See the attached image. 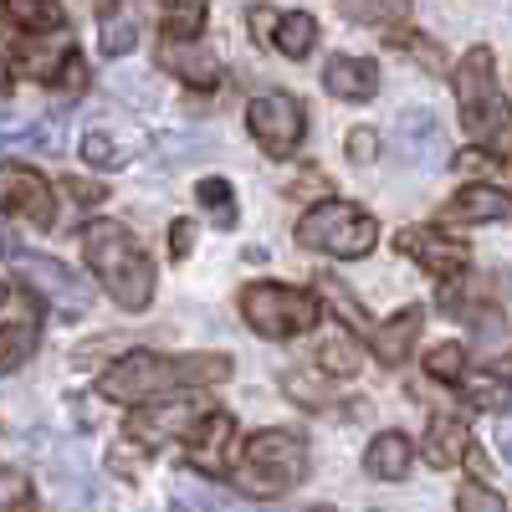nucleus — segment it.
<instances>
[{
    "label": "nucleus",
    "mask_w": 512,
    "mask_h": 512,
    "mask_svg": "<svg viewBox=\"0 0 512 512\" xmlns=\"http://www.w3.org/2000/svg\"><path fill=\"white\" fill-rule=\"evenodd\" d=\"M231 374V354H123L113 369H103L98 379V395L113 405H144L154 395H180V390H200V384H216Z\"/></svg>",
    "instance_id": "obj_1"
},
{
    "label": "nucleus",
    "mask_w": 512,
    "mask_h": 512,
    "mask_svg": "<svg viewBox=\"0 0 512 512\" xmlns=\"http://www.w3.org/2000/svg\"><path fill=\"white\" fill-rule=\"evenodd\" d=\"M82 256L123 313H144L154 303V262L123 221H93L82 231Z\"/></svg>",
    "instance_id": "obj_2"
},
{
    "label": "nucleus",
    "mask_w": 512,
    "mask_h": 512,
    "mask_svg": "<svg viewBox=\"0 0 512 512\" xmlns=\"http://www.w3.org/2000/svg\"><path fill=\"white\" fill-rule=\"evenodd\" d=\"M308 477V446L292 431H256L231 466V482L251 497H282Z\"/></svg>",
    "instance_id": "obj_3"
},
{
    "label": "nucleus",
    "mask_w": 512,
    "mask_h": 512,
    "mask_svg": "<svg viewBox=\"0 0 512 512\" xmlns=\"http://www.w3.org/2000/svg\"><path fill=\"white\" fill-rule=\"evenodd\" d=\"M456 103H461V123L477 144H492L502 154L507 144V103L497 88V72H492V52L472 47L456 67Z\"/></svg>",
    "instance_id": "obj_4"
},
{
    "label": "nucleus",
    "mask_w": 512,
    "mask_h": 512,
    "mask_svg": "<svg viewBox=\"0 0 512 512\" xmlns=\"http://www.w3.org/2000/svg\"><path fill=\"white\" fill-rule=\"evenodd\" d=\"M297 241H303L308 251L359 262V256H369L379 246V221L369 216V210H359L354 200H323L297 221Z\"/></svg>",
    "instance_id": "obj_5"
},
{
    "label": "nucleus",
    "mask_w": 512,
    "mask_h": 512,
    "mask_svg": "<svg viewBox=\"0 0 512 512\" xmlns=\"http://www.w3.org/2000/svg\"><path fill=\"white\" fill-rule=\"evenodd\" d=\"M241 318L262 338H297L318 323V297L287 282H251L241 292Z\"/></svg>",
    "instance_id": "obj_6"
},
{
    "label": "nucleus",
    "mask_w": 512,
    "mask_h": 512,
    "mask_svg": "<svg viewBox=\"0 0 512 512\" xmlns=\"http://www.w3.org/2000/svg\"><path fill=\"white\" fill-rule=\"evenodd\" d=\"M16 277H21L36 297H47L62 318H82V313L93 308V287L82 282L67 262H57V256L21 251V256H16Z\"/></svg>",
    "instance_id": "obj_7"
},
{
    "label": "nucleus",
    "mask_w": 512,
    "mask_h": 512,
    "mask_svg": "<svg viewBox=\"0 0 512 512\" xmlns=\"http://www.w3.org/2000/svg\"><path fill=\"white\" fill-rule=\"evenodd\" d=\"M246 123H251V139L262 144L272 159L297 154V144H303V134H308V113H303V103H297L292 93H262V98H251Z\"/></svg>",
    "instance_id": "obj_8"
},
{
    "label": "nucleus",
    "mask_w": 512,
    "mask_h": 512,
    "mask_svg": "<svg viewBox=\"0 0 512 512\" xmlns=\"http://www.w3.org/2000/svg\"><path fill=\"white\" fill-rule=\"evenodd\" d=\"M0 210L26 216L31 226H52V185L26 164H0Z\"/></svg>",
    "instance_id": "obj_9"
},
{
    "label": "nucleus",
    "mask_w": 512,
    "mask_h": 512,
    "mask_svg": "<svg viewBox=\"0 0 512 512\" xmlns=\"http://www.w3.org/2000/svg\"><path fill=\"white\" fill-rule=\"evenodd\" d=\"M400 251L410 256V262H420L425 272H436V277H461L466 267H472V251L456 246V241L441 236V231H431V226L400 231Z\"/></svg>",
    "instance_id": "obj_10"
},
{
    "label": "nucleus",
    "mask_w": 512,
    "mask_h": 512,
    "mask_svg": "<svg viewBox=\"0 0 512 512\" xmlns=\"http://www.w3.org/2000/svg\"><path fill=\"white\" fill-rule=\"evenodd\" d=\"M205 410H210L205 400H169V405L139 410V415H128V436H139L144 446L175 441V436H185V431H190V425H195Z\"/></svg>",
    "instance_id": "obj_11"
},
{
    "label": "nucleus",
    "mask_w": 512,
    "mask_h": 512,
    "mask_svg": "<svg viewBox=\"0 0 512 512\" xmlns=\"http://www.w3.org/2000/svg\"><path fill=\"white\" fill-rule=\"evenodd\" d=\"M390 149H395L400 164H431V159H441V123H436V113L431 108L400 113L395 134H390Z\"/></svg>",
    "instance_id": "obj_12"
},
{
    "label": "nucleus",
    "mask_w": 512,
    "mask_h": 512,
    "mask_svg": "<svg viewBox=\"0 0 512 512\" xmlns=\"http://www.w3.org/2000/svg\"><path fill=\"white\" fill-rule=\"evenodd\" d=\"M159 67H164V72H175V77H185L190 88H216V82H221V62H216V52L200 47L195 36H185V41H169V36H164Z\"/></svg>",
    "instance_id": "obj_13"
},
{
    "label": "nucleus",
    "mask_w": 512,
    "mask_h": 512,
    "mask_svg": "<svg viewBox=\"0 0 512 512\" xmlns=\"http://www.w3.org/2000/svg\"><path fill=\"white\" fill-rule=\"evenodd\" d=\"M185 436H190V461L200 472H226V446L236 436V420L226 410H205Z\"/></svg>",
    "instance_id": "obj_14"
},
{
    "label": "nucleus",
    "mask_w": 512,
    "mask_h": 512,
    "mask_svg": "<svg viewBox=\"0 0 512 512\" xmlns=\"http://www.w3.org/2000/svg\"><path fill=\"white\" fill-rule=\"evenodd\" d=\"M323 88L344 103H369L379 93V67L364 62V57H333L323 67Z\"/></svg>",
    "instance_id": "obj_15"
},
{
    "label": "nucleus",
    "mask_w": 512,
    "mask_h": 512,
    "mask_svg": "<svg viewBox=\"0 0 512 512\" xmlns=\"http://www.w3.org/2000/svg\"><path fill=\"white\" fill-rule=\"evenodd\" d=\"M446 216L451 221H472V226H492V221H507L512 216V200L497 185H466L461 195H451Z\"/></svg>",
    "instance_id": "obj_16"
},
{
    "label": "nucleus",
    "mask_w": 512,
    "mask_h": 512,
    "mask_svg": "<svg viewBox=\"0 0 512 512\" xmlns=\"http://www.w3.org/2000/svg\"><path fill=\"white\" fill-rule=\"evenodd\" d=\"M466 446H472V431H466V425H461L456 415H436L431 425H425V461H431L436 472L456 466Z\"/></svg>",
    "instance_id": "obj_17"
},
{
    "label": "nucleus",
    "mask_w": 512,
    "mask_h": 512,
    "mask_svg": "<svg viewBox=\"0 0 512 512\" xmlns=\"http://www.w3.org/2000/svg\"><path fill=\"white\" fill-rule=\"evenodd\" d=\"M410 461H415V451H410V441H405L400 431H379V436L369 441V451H364L369 477H379V482H400V477L410 472Z\"/></svg>",
    "instance_id": "obj_18"
},
{
    "label": "nucleus",
    "mask_w": 512,
    "mask_h": 512,
    "mask_svg": "<svg viewBox=\"0 0 512 512\" xmlns=\"http://www.w3.org/2000/svg\"><path fill=\"white\" fill-rule=\"evenodd\" d=\"M420 323H425L420 308H405V313H395L390 323H379V328H374V354H379L384 364H405L410 344L420 338Z\"/></svg>",
    "instance_id": "obj_19"
},
{
    "label": "nucleus",
    "mask_w": 512,
    "mask_h": 512,
    "mask_svg": "<svg viewBox=\"0 0 512 512\" xmlns=\"http://www.w3.org/2000/svg\"><path fill=\"white\" fill-rule=\"evenodd\" d=\"M134 154H139V139H118V134H108V128H93V134L82 139V159H88L93 169H103V175L128 169Z\"/></svg>",
    "instance_id": "obj_20"
},
{
    "label": "nucleus",
    "mask_w": 512,
    "mask_h": 512,
    "mask_svg": "<svg viewBox=\"0 0 512 512\" xmlns=\"http://www.w3.org/2000/svg\"><path fill=\"white\" fill-rule=\"evenodd\" d=\"M272 41H277V52L292 57V62H303L313 47H318V21L308 11H292L282 21H272Z\"/></svg>",
    "instance_id": "obj_21"
},
{
    "label": "nucleus",
    "mask_w": 512,
    "mask_h": 512,
    "mask_svg": "<svg viewBox=\"0 0 512 512\" xmlns=\"http://www.w3.org/2000/svg\"><path fill=\"white\" fill-rule=\"evenodd\" d=\"M0 149H62V128L52 118L36 123H0Z\"/></svg>",
    "instance_id": "obj_22"
},
{
    "label": "nucleus",
    "mask_w": 512,
    "mask_h": 512,
    "mask_svg": "<svg viewBox=\"0 0 512 512\" xmlns=\"http://www.w3.org/2000/svg\"><path fill=\"white\" fill-rule=\"evenodd\" d=\"M0 11L21 31H57L62 26V0H0Z\"/></svg>",
    "instance_id": "obj_23"
},
{
    "label": "nucleus",
    "mask_w": 512,
    "mask_h": 512,
    "mask_svg": "<svg viewBox=\"0 0 512 512\" xmlns=\"http://www.w3.org/2000/svg\"><path fill=\"white\" fill-rule=\"evenodd\" d=\"M36 344H41L36 323H6L0 328V374H16L36 354Z\"/></svg>",
    "instance_id": "obj_24"
},
{
    "label": "nucleus",
    "mask_w": 512,
    "mask_h": 512,
    "mask_svg": "<svg viewBox=\"0 0 512 512\" xmlns=\"http://www.w3.org/2000/svg\"><path fill=\"white\" fill-rule=\"evenodd\" d=\"M318 369H323L328 379H354V374H359V344H354L349 333L328 338V344L318 349Z\"/></svg>",
    "instance_id": "obj_25"
},
{
    "label": "nucleus",
    "mask_w": 512,
    "mask_h": 512,
    "mask_svg": "<svg viewBox=\"0 0 512 512\" xmlns=\"http://www.w3.org/2000/svg\"><path fill=\"white\" fill-rule=\"evenodd\" d=\"M195 200L205 205V216L216 221V226H236V195H231L226 180H216V175L200 180V185H195Z\"/></svg>",
    "instance_id": "obj_26"
},
{
    "label": "nucleus",
    "mask_w": 512,
    "mask_h": 512,
    "mask_svg": "<svg viewBox=\"0 0 512 512\" xmlns=\"http://www.w3.org/2000/svg\"><path fill=\"white\" fill-rule=\"evenodd\" d=\"M200 26H205V0H175V6L164 11V36L169 41L200 36Z\"/></svg>",
    "instance_id": "obj_27"
},
{
    "label": "nucleus",
    "mask_w": 512,
    "mask_h": 512,
    "mask_svg": "<svg viewBox=\"0 0 512 512\" xmlns=\"http://www.w3.org/2000/svg\"><path fill=\"white\" fill-rule=\"evenodd\" d=\"M425 369H431V379H441V384H461L466 379V349L461 344H436L431 354H425Z\"/></svg>",
    "instance_id": "obj_28"
},
{
    "label": "nucleus",
    "mask_w": 512,
    "mask_h": 512,
    "mask_svg": "<svg viewBox=\"0 0 512 512\" xmlns=\"http://www.w3.org/2000/svg\"><path fill=\"white\" fill-rule=\"evenodd\" d=\"M0 512H31V482L21 466H0Z\"/></svg>",
    "instance_id": "obj_29"
},
{
    "label": "nucleus",
    "mask_w": 512,
    "mask_h": 512,
    "mask_svg": "<svg viewBox=\"0 0 512 512\" xmlns=\"http://www.w3.org/2000/svg\"><path fill=\"white\" fill-rule=\"evenodd\" d=\"M466 395H472L482 410H507V379H502V369L472 374V384H466Z\"/></svg>",
    "instance_id": "obj_30"
},
{
    "label": "nucleus",
    "mask_w": 512,
    "mask_h": 512,
    "mask_svg": "<svg viewBox=\"0 0 512 512\" xmlns=\"http://www.w3.org/2000/svg\"><path fill=\"white\" fill-rule=\"evenodd\" d=\"M134 41H139V31H134L128 16H108L103 21V41H98L103 57H128V52H134Z\"/></svg>",
    "instance_id": "obj_31"
},
{
    "label": "nucleus",
    "mask_w": 512,
    "mask_h": 512,
    "mask_svg": "<svg viewBox=\"0 0 512 512\" xmlns=\"http://www.w3.org/2000/svg\"><path fill=\"white\" fill-rule=\"evenodd\" d=\"M456 512H507V502H502V492H492L487 482H466V487L456 492Z\"/></svg>",
    "instance_id": "obj_32"
},
{
    "label": "nucleus",
    "mask_w": 512,
    "mask_h": 512,
    "mask_svg": "<svg viewBox=\"0 0 512 512\" xmlns=\"http://www.w3.org/2000/svg\"><path fill=\"white\" fill-rule=\"evenodd\" d=\"M318 287H323V297H328V303L338 308V318H344V323H354V328H369V318H364V308H359V303H354V297L344 292V282H333V277H323Z\"/></svg>",
    "instance_id": "obj_33"
},
{
    "label": "nucleus",
    "mask_w": 512,
    "mask_h": 512,
    "mask_svg": "<svg viewBox=\"0 0 512 512\" xmlns=\"http://www.w3.org/2000/svg\"><path fill=\"white\" fill-rule=\"evenodd\" d=\"M344 11L354 21H384V16H405V0H344Z\"/></svg>",
    "instance_id": "obj_34"
},
{
    "label": "nucleus",
    "mask_w": 512,
    "mask_h": 512,
    "mask_svg": "<svg viewBox=\"0 0 512 512\" xmlns=\"http://www.w3.org/2000/svg\"><path fill=\"white\" fill-rule=\"evenodd\" d=\"M282 390H287L292 400H303V405H328V384H323V379H308V374H287Z\"/></svg>",
    "instance_id": "obj_35"
},
{
    "label": "nucleus",
    "mask_w": 512,
    "mask_h": 512,
    "mask_svg": "<svg viewBox=\"0 0 512 512\" xmlns=\"http://www.w3.org/2000/svg\"><path fill=\"white\" fill-rule=\"evenodd\" d=\"M344 149H349V164H374V154H379V134H374L369 123H359Z\"/></svg>",
    "instance_id": "obj_36"
},
{
    "label": "nucleus",
    "mask_w": 512,
    "mask_h": 512,
    "mask_svg": "<svg viewBox=\"0 0 512 512\" xmlns=\"http://www.w3.org/2000/svg\"><path fill=\"white\" fill-rule=\"evenodd\" d=\"M190 246H195V226H190V221H175V226H169V256H175V262H185Z\"/></svg>",
    "instance_id": "obj_37"
},
{
    "label": "nucleus",
    "mask_w": 512,
    "mask_h": 512,
    "mask_svg": "<svg viewBox=\"0 0 512 512\" xmlns=\"http://www.w3.org/2000/svg\"><path fill=\"white\" fill-rule=\"evenodd\" d=\"M205 502H210V492H200V487H180L175 497H169V512H205Z\"/></svg>",
    "instance_id": "obj_38"
},
{
    "label": "nucleus",
    "mask_w": 512,
    "mask_h": 512,
    "mask_svg": "<svg viewBox=\"0 0 512 512\" xmlns=\"http://www.w3.org/2000/svg\"><path fill=\"white\" fill-rule=\"evenodd\" d=\"M205 512H262V507H251V502H236V497H216V492H210Z\"/></svg>",
    "instance_id": "obj_39"
},
{
    "label": "nucleus",
    "mask_w": 512,
    "mask_h": 512,
    "mask_svg": "<svg viewBox=\"0 0 512 512\" xmlns=\"http://www.w3.org/2000/svg\"><path fill=\"white\" fill-rule=\"evenodd\" d=\"M272 21H277L272 11H251V31H256V36H262V41H267V31H272Z\"/></svg>",
    "instance_id": "obj_40"
},
{
    "label": "nucleus",
    "mask_w": 512,
    "mask_h": 512,
    "mask_svg": "<svg viewBox=\"0 0 512 512\" xmlns=\"http://www.w3.org/2000/svg\"><path fill=\"white\" fill-rule=\"evenodd\" d=\"M11 246H16V236H11L6 226H0V256H11Z\"/></svg>",
    "instance_id": "obj_41"
},
{
    "label": "nucleus",
    "mask_w": 512,
    "mask_h": 512,
    "mask_svg": "<svg viewBox=\"0 0 512 512\" xmlns=\"http://www.w3.org/2000/svg\"><path fill=\"white\" fill-rule=\"evenodd\" d=\"M0 303H6V287H0Z\"/></svg>",
    "instance_id": "obj_42"
}]
</instances>
